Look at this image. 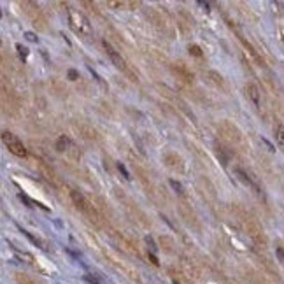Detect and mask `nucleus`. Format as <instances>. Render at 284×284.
Returning a JSON list of instances; mask_svg holds the SVG:
<instances>
[{"label":"nucleus","mask_w":284,"mask_h":284,"mask_svg":"<svg viewBox=\"0 0 284 284\" xmlns=\"http://www.w3.org/2000/svg\"><path fill=\"white\" fill-rule=\"evenodd\" d=\"M68 21L72 25V28L76 32L83 35H91L93 34V28H91V23L83 12L76 11V9H68Z\"/></svg>","instance_id":"1"},{"label":"nucleus","mask_w":284,"mask_h":284,"mask_svg":"<svg viewBox=\"0 0 284 284\" xmlns=\"http://www.w3.org/2000/svg\"><path fill=\"white\" fill-rule=\"evenodd\" d=\"M2 140H4V144L7 146V149L12 155L19 156V158H25V156H27V148H25L21 140L16 135H12L11 132H2Z\"/></svg>","instance_id":"2"},{"label":"nucleus","mask_w":284,"mask_h":284,"mask_svg":"<svg viewBox=\"0 0 284 284\" xmlns=\"http://www.w3.org/2000/svg\"><path fill=\"white\" fill-rule=\"evenodd\" d=\"M235 174L239 175V179L244 182V184H247V186H249V188H253L254 191H256V193H262V189H260V186H258L256 182H254L253 179H251V175L247 174V172H244L242 169H235Z\"/></svg>","instance_id":"3"},{"label":"nucleus","mask_w":284,"mask_h":284,"mask_svg":"<svg viewBox=\"0 0 284 284\" xmlns=\"http://www.w3.org/2000/svg\"><path fill=\"white\" fill-rule=\"evenodd\" d=\"M104 46H106V50H107V55H109V58H111V61H113L114 65H116L117 68H125V60H123L119 55L116 53V51L111 48V44H107V41L104 42Z\"/></svg>","instance_id":"4"},{"label":"nucleus","mask_w":284,"mask_h":284,"mask_svg":"<svg viewBox=\"0 0 284 284\" xmlns=\"http://www.w3.org/2000/svg\"><path fill=\"white\" fill-rule=\"evenodd\" d=\"M246 91L249 93V97H251V100L254 102V106L260 107V91H258V88L254 86V84H249V86L246 88Z\"/></svg>","instance_id":"5"},{"label":"nucleus","mask_w":284,"mask_h":284,"mask_svg":"<svg viewBox=\"0 0 284 284\" xmlns=\"http://www.w3.org/2000/svg\"><path fill=\"white\" fill-rule=\"evenodd\" d=\"M68 146H72V142H70V140H68V137H60V139H58V142H57V149L58 151H67V148Z\"/></svg>","instance_id":"6"},{"label":"nucleus","mask_w":284,"mask_h":284,"mask_svg":"<svg viewBox=\"0 0 284 284\" xmlns=\"http://www.w3.org/2000/svg\"><path fill=\"white\" fill-rule=\"evenodd\" d=\"M70 195H72V200L76 202V205H77V207L86 209V202H84L83 195H79V193H77V191H70Z\"/></svg>","instance_id":"7"},{"label":"nucleus","mask_w":284,"mask_h":284,"mask_svg":"<svg viewBox=\"0 0 284 284\" xmlns=\"http://www.w3.org/2000/svg\"><path fill=\"white\" fill-rule=\"evenodd\" d=\"M19 198H21V200H25L27 204H30V207H41V209H44V211H48V207H44V205H42L41 202L30 200V198H28L27 195H19Z\"/></svg>","instance_id":"8"},{"label":"nucleus","mask_w":284,"mask_h":284,"mask_svg":"<svg viewBox=\"0 0 284 284\" xmlns=\"http://www.w3.org/2000/svg\"><path fill=\"white\" fill-rule=\"evenodd\" d=\"M84 279H86L90 284H102V283H100V279H99V277H97V276H93V274H86V276H84Z\"/></svg>","instance_id":"9"},{"label":"nucleus","mask_w":284,"mask_h":284,"mask_svg":"<svg viewBox=\"0 0 284 284\" xmlns=\"http://www.w3.org/2000/svg\"><path fill=\"white\" fill-rule=\"evenodd\" d=\"M170 186L175 189V191H177L179 195L184 193V189H182V184H181V182H177V181H174V179H172V181H170Z\"/></svg>","instance_id":"10"},{"label":"nucleus","mask_w":284,"mask_h":284,"mask_svg":"<svg viewBox=\"0 0 284 284\" xmlns=\"http://www.w3.org/2000/svg\"><path fill=\"white\" fill-rule=\"evenodd\" d=\"M90 72H91V74H93V77H95V79H97V83H99V84H100V86H102V88H104V90H107V84H106V83H104V81H102V77H100V76H99V74L95 72L93 68H90Z\"/></svg>","instance_id":"11"},{"label":"nucleus","mask_w":284,"mask_h":284,"mask_svg":"<svg viewBox=\"0 0 284 284\" xmlns=\"http://www.w3.org/2000/svg\"><path fill=\"white\" fill-rule=\"evenodd\" d=\"M117 170H119L123 175H125V179H132V177H130V172L126 170V167L123 165V163H117Z\"/></svg>","instance_id":"12"},{"label":"nucleus","mask_w":284,"mask_h":284,"mask_svg":"<svg viewBox=\"0 0 284 284\" xmlns=\"http://www.w3.org/2000/svg\"><path fill=\"white\" fill-rule=\"evenodd\" d=\"M146 242H148V246L151 247V254H155L156 251H158V247H156V244H155V240L151 239V237H146Z\"/></svg>","instance_id":"13"},{"label":"nucleus","mask_w":284,"mask_h":284,"mask_svg":"<svg viewBox=\"0 0 284 284\" xmlns=\"http://www.w3.org/2000/svg\"><path fill=\"white\" fill-rule=\"evenodd\" d=\"M68 79L70 81H76V79H79V72H77V70H74V68H70V70H68Z\"/></svg>","instance_id":"14"},{"label":"nucleus","mask_w":284,"mask_h":284,"mask_svg":"<svg viewBox=\"0 0 284 284\" xmlns=\"http://www.w3.org/2000/svg\"><path fill=\"white\" fill-rule=\"evenodd\" d=\"M189 53L195 55V57H202V51L198 46H189Z\"/></svg>","instance_id":"15"},{"label":"nucleus","mask_w":284,"mask_h":284,"mask_svg":"<svg viewBox=\"0 0 284 284\" xmlns=\"http://www.w3.org/2000/svg\"><path fill=\"white\" fill-rule=\"evenodd\" d=\"M16 48H18V51H19V55H21V58H27V55H28V50H27V48H23L21 44H18V46H16Z\"/></svg>","instance_id":"16"},{"label":"nucleus","mask_w":284,"mask_h":284,"mask_svg":"<svg viewBox=\"0 0 284 284\" xmlns=\"http://www.w3.org/2000/svg\"><path fill=\"white\" fill-rule=\"evenodd\" d=\"M25 37H27V41H30V42H37L39 41L37 35L32 34V32H27V34H25Z\"/></svg>","instance_id":"17"},{"label":"nucleus","mask_w":284,"mask_h":284,"mask_svg":"<svg viewBox=\"0 0 284 284\" xmlns=\"http://www.w3.org/2000/svg\"><path fill=\"white\" fill-rule=\"evenodd\" d=\"M277 139H279V144L283 146V125H279L277 128Z\"/></svg>","instance_id":"18"},{"label":"nucleus","mask_w":284,"mask_h":284,"mask_svg":"<svg viewBox=\"0 0 284 284\" xmlns=\"http://www.w3.org/2000/svg\"><path fill=\"white\" fill-rule=\"evenodd\" d=\"M277 258H279V262L283 263V260H284V258H283V247H277Z\"/></svg>","instance_id":"19"},{"label":"nucleus","mask_w":284,"mask_h":284,"mask_svg":"<svg viewBox=\"0 0 284 284\" xmlns=\"http://www.w3.org/2000/svg\"><path fill=\"white\" fill-rule=\"evenodd\" d=\"M262 140H263V142H265V144H267V148H269V149H270V151H276V148H274V146H272V144H270L269 140H267V139H262Z\"/></svg>","instance_id":"20"},{"label":"nucleus","mask_w":284,"mask_h":284,"mask_svg":"<svg viewBox=\"0 0 284 284\" xmlns=\"http://www.w3.org/2000/svg\"><path fill=\"white\" fill-rule=\"evenodd\" d=\"M149 258H151V260H153V263H155V265H158V263H160V262H158V258H156L155 254L149 253Z\"/></svg>","instance_id":"21"},{"label":"nucleus","mask_w":284,"mask_h":284,"mask_svg":"<svg viewBox=\"0 0 284 284\" xmlns=\"http://www.w3.org/2000/svg\"><path fill=\"white\" fill-rule=\"evenodd\" d=\"M0 16H2V12H0Z\"/></svg>","instance_id":"22"}]
</instances>
